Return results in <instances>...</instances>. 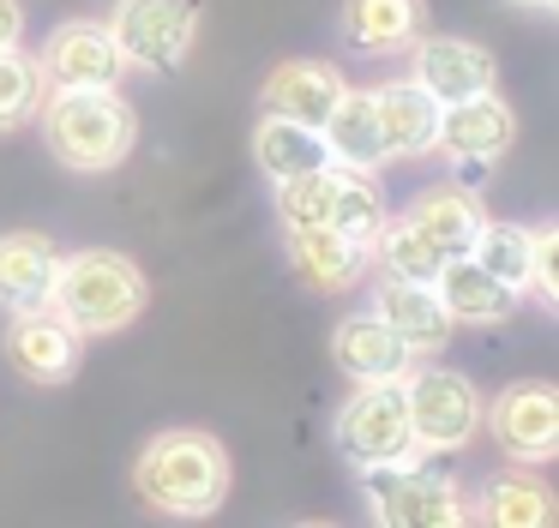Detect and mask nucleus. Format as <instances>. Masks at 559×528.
<instances>
[{"mask_svg": "<svg viewBox=\"0 0 559 528\" xmlns=\"http://www.w3.org/2000/svg\"><path fill=\"white\" fill-rule=\"evenodd\" d=\"M133 487L163 516H211L229 499V451L211 432H157L133 468Z\"/></svg>", "mask_w": 559, "mask_h": 528, "instance_id": "f257e3e1", "label": "nucleus"}, {"mask_svg": "<svg viewBox=\"0 0 559 528\" xmlns=\"http://www.w3.org/2000/svg\"><path fill=\"white\" fill-rule=\"evenodd\" d=\"M43 144L61 168L103 175L121 168L139 144V120L115 91H55L43 96Z\"/></svg>", "mask_w": 559, "mask_h": 528, "instance_id": "f03ea898", "label": "nucleus"}, {"mask_svg": "<svg viewBox=\"0 0 559 528\" xmlns=\"http://www.w3.org/2000/svg\"><path fill=\"white\" fill-rule=\"evenodd\" d=\"M145 300H151V288H145V276H139V264L127 259V252L91 247V252L61 259L49 307L61 312L79 336H103V331H127V324L145 312Z\"/></svg>", "mask_w": 559, "mask_h": 528, "instance_id": "7ed1b4c3", "label": "nucleus"}, {"mask_svg": "<svg viewBox=\"0 0 559 528\" xmlns=\"http://www.w3.org/2000/svg\"><path fill=\"white\" fill-rule=\"evenodd\" d=\"M403 408H409L415 451H463L481 427L475 384L451 367H409L403 372Z\"/></svg>", "mask_w": 559, "mask_h": 528, "instance_id": "20e7f679", "label": "nucleus"}, {"mask_svg": "<svg viewBox=\"0 0 559 528\" xmlns=\"http://www.w3.org/2000/svg\"><path fill=\"white\" fill-rule=\"evenodd\" d=\"M109 36L127 67L175 72L199 36V0H115Z\"/></svg>", "mask_w": 559, "mask_h": 528, "instance_id": "39448f33", "label": "nucleus"}, {"mask_svg": "<svg viewBox=\"0 0 559 528\" xmlns=\"http://www.w3.org/2000/svg\"><path fill=\"white\" fill-rule=\"evenodd\" d=\"M337 439L343 463L355 468H385L415 456V432H409V408H403V384H361L349 403L337 408Z\"/></svg>", "mask_w": 559, "mask_h": 528, "instance_id": "423d86ee", "label": "nucleus"}, {"mask_svg": "<svg viewBox=\"0 0 559 528\" xmlns=\"http://www.w3.org/2000/svg\"><path fill=\"white\" fill-rule=\"evenodd\" d=\"M361 475H367V492H373V516H379V523L445 528V523H463V516H469L457 480H451L445 468H421L415 456L385 463V468H361Z\"/></svg>", "mask_w": 559, "mask_h": 528, "instance_id": "0eeeda50", "label": "nucleus"}, {"mask_svg": "<svg viewBox=\"0 0 559 528\" xmlns=\"http://www.w3.org/2000/svg\"><path fill=\"white\" fill-rule=\"evenodd\" d=\"M37 72H43V84H55V91H115L121 72H127V60H121V48H115L109 24L73 19L43 43Z\"/></svg>", "mask_w": 559, "mask_h": 528, "instance_id": "6e6552de", "label": "nucleus"}, {"mask_svg": "<svg viewBox=\"0 0 559 528\" xmlns=\"http://www.w3.org/2000/svg\"><path fill=\"white\" fill-rule=\"evenodd\" d=\"M493 439L506 444V456L518 463H547L559 456V391L542 379H523V384H506L493 403Z\"/></svg>", "mask_w": 559, "mask_h": 528, "instance_id": "1a4fd4ad", "label": "nucleus"}, {"mask_svg": "<svg viewBox=\"0 0 559 528\" xmlns=\"http://www.w3.org/2000/svg\"><path fill=\"white\" fill-rule=\"evenodd\" d=\"M7 360H13L31 384H67L79 372V360H85V343H79V331L55 307L13 312V331H7Z\"/></svg>", "mask_w": 559, "mask_h": 528, "instance_id": "9d476101", "label": "nucleus"}, {"mask_svg": "<svg viewBox=\"0 0 559 528\" xmlns=\"http://www.w3.org/2000/svg\"><path fill=\"white\" fill-rule=\"evenodd\" d=\"M518 139V115L499 103L493 91L463 96V103H439V151L451 163H499Z\"/></svg>", "mask_w": 559, "mask_h": 528, "instance_id": "9b49d317", "label": "nucleus"}, {"mask_svg": "<svg viewBox=\"0 0 559 528\" xmlns=\"http://www.w3.org/2000/svg\"><path fill=\"white\" fill-rule=\"evenodd\" d=\"M415 84L433 103H463V96L493 91V55L463 36H415Z\"/></svg>", "mask_w": 559, "mask_h": 528, "instance_id": "f8f14e48", "label": "nucleus"}, {"mask_svg": "<svg viewBox=\"0 0 559 528\" xmlns=\"http://www.w3.org/2000/svg\"><path fill=\"white\" fill-rule=\"evenodd\" d=\"M331 355H337V367L349 372L355 384H397L403 372L415 367L409 343H403L379 312H349V319L337 324V336H331Z\"/></svg>", "mask_w": 559, "mask_h": 528, "instance_id": "ddd939ff", "label": "nucleus"}, {"mask_svg": "<svg viewBox=\"0 0 559 528\" xmlns=\"http://www.w3.org/2000/svg\"><path fill=\"white\" fill-rule=\"evenodd\" d=\"M373 312L403 336V343H409V355H439V348L451 343V331H457V319L445 312V300H439L433 283H403V276H385L379 295H373Z\"/></svg>", "mask_w": 559, "mask_h": 528, "instance_id": "4468645a", "label": "nucleus"}, {"mask_svg": "<svg viewBox=\"0 0 559 528\" xmlns=\"http://www.w3.org/2000/svg\"><path fill=\"white\" fill-rule=\"evenodd\" d=\"M55 271H61V252H55L49 235H31V228L0 235V307L7 312H43L49 307Z\"/></svg>", "mask_w": 559, "mask_h": 528, "instance_id": "2eb2a0df", "label": "nucleus"}, {"mask_svg": "<svg viewBox=\"0 0 559 528\" xmlns=\"http://www.w3.org/2000/svg\"><path fill=\"white\" fill-rule=\"evenodd\" d=\"M337 96H343V72L337 67H325V60H283V67L265 79L259 103H265V115L301 120V127H325V115H331Z\"/></svg>", "mask_w": 559, "mask_h": 528, "instance_id": "dca6fc26", "label": "nucleus"}, {"mask_svg": "<svg viewBox=\"0 0 559 528\" xmlns=\"http://www.w3.org/2000/svg\"><path fill=\"white\" fill-rule=\"evenodd\" d=\"M373 108H379V139H385V163L391 156H427L439 139V103L421 91L415 79H397V84H379L373 91Z\"/></svg>", "mask_w": 559, "mask_h": 528, "instance_id": "f3484780", "label": "nucleus"}, {"mask_svg": "<svg viewBox=\"0 0 559 528\" xmlns=\"http://www.w3.org/2000/svg\"><path fill=\"white\" fill-rule=\"evenodd\" d=\"M427 24V0H343V43L361 48V55H391V48H409Z\"/></svg>", "mask_w": 559, "mask_h": 528, "instance_id": "a211bd4d", "label": "nucleus"}, {"mask_svg": "<svg viewBox=\"0 0 559 528\" xmlns=\"http://www.w3.org/2000/svg\"><path fill=\"white\" fill-rule=\"evenodd\" d=\"M433 288H439V300H445V312L463 324H499V319H511V300H518L487 264H475L469 252L439 264Z\"/></svg>", "mask_w": 559, "mask_h": 528, "instance_id": "6ab92c4d", "label": "nucleus"}, {"mask_svg": "<svg viewBox=\"0 0 559 528\" xmlns=\"http://www.w3.org/2000/svg\"><path fill=\"white\" fill-rule=\"evenodd\" d=\"M289 264H295V276L313 283V288H349L367 264V247L349 240L343 228L313 223V228H289Z\"/></svg>", "mask_w": 559, "mask_h": 528, "instance_id": "aec40b11", "label": "nucleus"}, {"mask_svg": "<svg viewBox=\"0 0 559 528\" xmlns=\"http://www.w3.org/2000/svg\"><path fill=\"white\" fill-rule=\"evenodd\" d=\"M319 139H325L331 163H349V168H379V163H385V139H379L373 91H349V84H343V96L331 103Z\"/></svg>", "mask_w": 559, "mask_h": 528, "instance_id": "412c9836", "label": "nucleus"}, {"mask_svg": "<svg viewBox=\"0 0 559 528\" xmlns=\"http://www.w3.org/2000/svg\"><path fill=\"white\" fill-rule=\"evenodd\" d=\"M403 223H415L439 252H445V259H457V252L475 247L487 211H481V199H475V192H463V187H433V192H421V199L409 204V216H403Z\"/></svg>", "mask_w": 559, "mask_h": 528, "instance_id": "4be33fe9", "label": "nucleus"}, {"mask_svg": "<svg viewBox=\"0 0 559 528\" xmlns=\"http://www.w3.org/2000/svg\"><path fill=\"white\" fill-rule=\"evenodd\" d=\"M253 163L265 168L271 180H289V175H307V168L331 163V151H325V139H319V127L265 115L253 127Z\"/></svg>", "mask_w": 559, "mask_h": 528, "instance_id": "5701e85b", "label": "nucleus"}, {"mask_svg": "<svg viewBox=\"0 0 559 528\" xmlns=\"http://www.w3.org/2000/svg\"><path fill=\"white\" fill-rule=\"evenodd\" d=\"M469 516L475 523H499V528H542L559 516V504L535 475H499L481 487V504H475Z\"/></svg>", "mask_w": 559, "mask_h": 528, "instance_id": "b1692460", "label": "nucleus"}, {"mask_svg": "<svg viewBox=\"0 0 559 528\" xmlns=\"http://www.w3.org/2000/svg\"><path fill=\"white\" fill-rule=\"evenodd\" d=\"M530 247H535V228H523V223H481L469 259L487 264V271L518 295V288H530Z\"/></svg>", "mask_w": 559, "mask_h": 528, "instance_id": "393cba45", "label": "nucleus"}, {"mask_svg": "<svg viewBox=\"0 0 559 528\" xmlns=\"http://www.w3.org/2000/svg\"><path fill=\"white\" fill-rule=\"evenodd\" d=\"M373 247H379L385 276H403V283H433L439 264H445V252H439L415 223H385V228L373 235Z\"/></svg>", "mask_w": 559, "mask_h": 528, "instance_id": "a878e982", "label": "nucleus"}, {"mask_svg": "<svg viewBox=\"0 0 559 528\" xmlns=\"http://www.w3.org/2000/svg\"><path fill=\"white\" fill-rule=\"evenodd\" d=\"M37 108H43V72H37V60L19 55V48H0V132L25 127Z\"/></svg>", "mask_w": 559, "mask_h": 528, "instance_id": "bb28decb", "label": "nucleus"}, {"mask_svg": "<svg viewBox=\"0 0 559 528\" xmlns=\"http://www.w3.org/2000/svg\"><path fill=\"white\" fill-rule=\"evenodd\" d=\"M530 288L542 307H559V223L535 228V247H530Z\"/></svg>", "mask_w": 559, "mask_h": 528, "instance_id": "cd10ccee", "label": "nucleus"}, {"mask_svg": "<svg viewBox=\"0 0 559 528\" xmlns=\"http://www.w3.org/2000/svg\"><path fill=\"white\" fill-rule=\"evenodd\" d=\"M19 36H25V7L0 0V48H19Z\"/></svg>", "mask_w": 559, "mask_h": 528, "instance_id": "c85d7f7f", "label": "nucleus"}, {"mask_svg": "<svg viewBox=\"0 0 559 528\" xmlns=\"http://www.w3.org/2000/svg\"><path fill=\"white\" fill-rule=\"evenodd\" d=\"M535 7H554V0H535Z\"/></svg>", "mask_w": 559, "mask_h": 528, "instance_id": "c756f323", "label": "nucleus"}]
</instances>
